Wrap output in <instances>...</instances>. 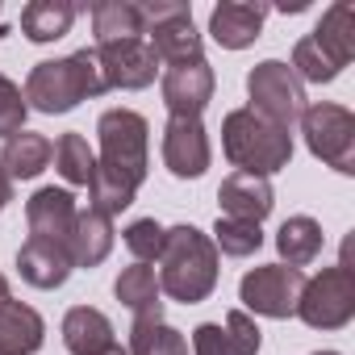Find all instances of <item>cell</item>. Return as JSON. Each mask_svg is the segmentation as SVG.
Segmentation results:
<instances>
[{
	"label": "cell",
	"instance_id": "2e32d148",
	"mask_svg": "<svg viewBox=\"0 0 355 355\" xmlns=\"http://www.w3.org/2000/svg\"><path fill=\"white\" fill-rule=\"evenodd\" d=\"M17 272L34 288H59V284H67V276L76 272V263H71L67 247L46 243V239H26V247L17 251Z\"/></svg>",
	"mask_w": 355,
	"mask_h": 355
},
{
	"label": "cell",
	"instance_id": "277c9868",
	"mask_svg": "<svg viewBox=\"0 0 355 355\" xmlns=\"http://www.w3.org/2000/svg\"><path fill=\"white\" fill-rule=\"evenodd\" d=\"M101 134V159L96 167L105 175H113L117 184H125L130 193H138V184L146 180L150 167V125L142 113L134 109H109L96 121Z\"/></svg>",
	"mask_w": 355,
	"mask_h": 355
},
{
	"label": "cell",
	"instance_id": "9a60e30c",
	"mask_svg": "<svg viewBox=\"0 0 355 355\" xmlns=\"http://www.w3.org/2000/svg\"><path fill=\"white\" fill-rule=\"evenodd\" d=\"M263 17H268V5H251V0H222V5L209 13V34L226 51H247L259 38Z\"/></svg>",
	"mask_w": 355,
	"mask_h": 355
},
{
	"label": "cell",
	"instance_id": "30bf717a",
	"mask_svg": "<svg viewBox=\"0 0 355 355\" xmlns=\"http://www.w3.org/2000/svg\"><path fill=\"white\" fill-rule=\"evenodd\" d=\"M105 88H121V92H138L146 84H155L159 76V55L150 51L146 38H125V42H109V46H92Z\"/></svg>",
	"mask_w": 355,
	"mask_h": 355
},
{
	"label": "cell",
	"instance_id": "4316f807",
	"mask_svg": "<svg viewBox=\"0 0 355 355\" xmlns=\"http://www.w3.org/2000/svg\"><path fill=\"white\" fill-rule=\"evenodd\" d=\"M55 167H59V175L67 184H80V189H88L92 184V171H96V155H92V146H88V138L84 134H63L59 142H55Z\"/></svg>",
	"mask_w": 355,
	"mask_h": 355
},
{
	"label": "cell",
	"instance_id": "8fae6325",
	"mask_svg": "<svg viewBox=\"0 0 355 355\" xmlns=\"http://www.w3.org/2000/svg\"><path fill=\"white\" fill-rule=\"evenodd\" d=\"M209 159H214V146H209V134H205L201 117H171L163 125V167L175 180H197V175H205Z\"/></svg>",
	"mask_w": 355,
	"mask_h": 355
},
{
	"label": "cell",
	"instance_id": "603a6c76",
	"mask_svg": "<svg viewBox=\"0 0 355 355\" xmlns=\"http://www.w3.org/2000/svg\"><path fill=\"white\" fill-rule=\"evenodd\" d=\"M113 293H117V301L134 313V318H163V288H159V276H155V268H146V263H130V268H121V276L113 280Z\"/></svg>",
	"mask_w": 355,
	"mask_h": 355
},
{
	"label": "cell",
	"instance_id": "7402d4cb",
	"mask_svg": "<svg viewBox=\"0 0 355 355\" xmlns=\"http://www.w3.org/2000/svg\"><path fill=\"white\" fill-rule=\"evenodd\" d=\"M76 13H80V9L71 5V0H30V5L21 9V34H26L30 42H38V46L59 42V38L71 34Z\"/></svg>",
	"mask_w": 355,
	"mask_h": 355
},
{
	"label": "cell",
	"instance_id": "d6a6232c",
	"mask_svg": "<svg viewBox=\"0 0 355 355\" xmlns=\"http://www.w3.org/2000/svg\"><path fill=\"white\" fill-rule=\"evenodd\" d=\"M193 355H234V351H230V343H226L218 322H201L193 330Z\"/></svg>",
	"mask_w": 355,
	"mask_h": 355
},
{
	"label": "cell",
	"instance_id": "8d00e7d4",
	"mask_svg": "<svg viewBox=\"0 0 355 355\" xmlns=\"http://www.w3.org/2000/svg\"><path fill=\"white\" fill-rule=\"evenodd\" d=\"M313 355H338V351H313Z\"/></svg>",
	"mask_w": 355,
	"mask_h": 355
},
{
	"label": "cell",
	"instance_id": "7a4b0ae2",
	"mask_svg": "<svg viewBox=\"0 0 355 355\" xmlns=\"http://www.w3.org/2000/svg\"><path fill=\"white\" fill-rule=\"evenodd\" d=\"M105 76L96 63V51H76L67 59H51V63H34L30 80H26V105L38 113H71L80 101L105 96Z\"/></svg>",
	"mask_w": 355,
	"mask_h": 355
},
{
	"label": "cell",
	"instance_id": "5bb4252c",
	"mask_svg": "<svg viewBox=\"0 0 355 355\" xmlns=\"http://www.w3.org/2000/svg\"><path fill=\"white\" fill-rule=\"evenodd\" d=\"M218 201H222V214H226V218L259 226V222L272 214L276 193H272V180H263V175L230 171L226 180H222V189H218Z\"/></svg>",
	"mask_w": 355,
	"mask_h": 355
},
{
	"label": "cell",
	"instance_id": "8992f818",
	"mask_svg": "<svg viewBox=\"0 0 355 355\" xmlns=\"http://www.w3.org/2000/svg\"><path fill=\"white\" fill-rule=\"evenodd\" d=\"M301 134L313 159H322L326 167L355 175V117L351 109L334 105V101H318L305 105L301 113Z\"/></svg>",
	"mask_w": 355,
	"mask_h": 355
},
{
	"label": "cell",
	"instance_id": "484cf974",
	"mask_svg": "<svg viewBox=\"0 0 355 355\" xmlns=\"http://www.w3.org/2000/svg\"><path fill=\"white\" fill-rule=\"evenodd\" d=\"M276 247H280V259H284L288 268H305V263H313V259L322 255V226H318L313 218L297 214V218H288V222L280 226Z\"/></svg>",
	"mask_w": 355,
	"mask_h": 355
},
{
	"label": "cell",
	"instance_id": "7c38bea8",
	"mask_svg": "<svg viewBox=\"0 0 355 355\" xmlns=\"http://www.w3.org/2000/svg\"><path fill=\"white\" fill-rule=\"evenodd\" d=\"M214 88H218V80H214V67L205 59L167 67L159 80V92H163V105L171 117H201L205 105L214 101Z\"/></svg>",
	"mask_w": 355,
	"mask_h": 355
},
{
	"label": "cell",
	"instance_id": "cb8c5ba5",
	"mask_svg": "<svg viewBox=\"0 0 355 355\" xmlns=\"http://www.w3.org/2000/svg\"><path fill=\"white\" fill-rule=\"evenodd\" d=\"M92 34L96 46L142 38V9L134 0H101V5H92Z\"/></svg>",
	"mask_w": 355,
	"mask_h": 355
},
{
	"label": "cell",
	"instance_id": "d6986e66",
	"mask_svg": "<svg viewBox=\"0 0 355 355\" xmlns=\"http://www.w3.org/2000/svg\"><path fill=\"white\" fill-rule=\"evenodd\" d=\"M42 338H46V322L38 309L13 297L0 305V355H34Z\"/></svg>",
	"mask_w": 355,
	"mask_h": 355
},
{
	"label": "cell",
	"instance_id": "3957f363",
	"mask_svg": "<svg viewBox=\"0 0 355 355\" xmlns=\"http://www.w3.org/2000/svg\"><path fill=\"white\" fill-rule=\"evenodd\" d=\"M222 150L234 163V171H251V175H276L288 167L293 159V134L251 109H234L222 121Z\"/></svg>",
	"mask_w": 355,
	"mask_h": 355
},
{
	"label": "cell",
	"instance_id": "e0dca14e",
	"mask_svg": "<svg viewBox=\"0 0 355 355\" xmlns=\"http://www.w3.org/2000/svg\"><path fill=\"white\" fill-rule=\"evenodd\" d=\"M67 251H71V263L76 268H96L109 259L113 251V218L101 214V209H80L76 214V226H71V239H67Z\"/></svg>",
	"mask_w": 355,
	"mask_h": 355
},
{
	"label": "cell",
	"instance_id": "4dcf8cb0",
	"mask_svg": "<svg viewBox=\"0 0 355 355\" xmlns=\"http://www.w3.org/2000/svg\"><path fill=\"white\" fill-rule=\"evenodd\" d=\"M222 334H226L234 355H259V347H263V334H259V326H255V318L247 309H230Z\"/></svg>",
	"mask_w": 355,
	"mask_h": 355
},
{
	"label": "cell",
	"instance_id": "d590c367",
	"mask_svg": "<svg viewBox=\"0 0 355 355\" xmlns=\"http://www.w3.org/2000/svg\"><path fill=\"white\" fill-rule=\"evenodd\" d=\"M101 355H125V347H121V343H113V347H105Z\"/></svg>",
	"mask_w": 355,
	"mask_h": 355
},
{
	"label": "cell",
	"instance_id": "9c48e42d",
	"mask_svg": "<svg viewBox=\"0 0 355 355\" xmlns=\"http://www.w3.org/2000/svg\"><path fill=\"white\" fill-rule=\"evenodd\" d=\"M301 288H305V272L301 268H288V263H263V268H251L243 280H239V301L243 309L259 313V318H297V301H301Z\"/></svg>",
	"mask_w": 355,
	"mask_h": 355
},
{
	"label": "cell",
	"instance_id": "4fadbf2b",
	"mask_svg": "<svg viewBox=\"0 0 355 355\" xmlns=\"http://www.w3.org/2000/svg\"><path fill=\"white\" fill-rule=\"evenodd\" d=\"M76 197L67 189H38L30 201H26V222H30V239H46V243H59L67 247L71 239V226H76Z\"/></svg>",
	"mask_w": 355,
	"mask_h": 355
},
{
	"label": "cell",
	"instance_id": "5b68a950",
	"mask_svg": "<svg viewBox=\"0 0 355 355\" xmlns=\"http://www.w3.org/2000/svg\"><path fill=\"white\" fill-rule=\"evenodd\" d=\"M142 9V38L150 42V51L159 55V63L180 67V63H197L201 55V34L193 26V9L175 5V0H155V5H138Z\"/></svg>",
	"mask_w": 355,
	"mask_h": 355
},
{
	"label": "cell",
	"instance_id": "e575fe53",
	"mask_svg": "<svg viewBox=\"0 0 355 355\" xmlns=\"http://www.w3.org/2000/svg\"><path fill=\"white\" fill-rule=\"evenodd\" d=\"M9 297H13V293H9V280H5V276H0V305H5Z\"/></svg>",
	"mask_w": 355,
	"mask_h": 355
},
{
	"label": "cell",
	"instance_id": "f1b7e54d",
	"mask_svg": "<svg viewBox=\"0 0 355 355\" xmlns=\"http://www.w3.org/2000/svg\"><path fill=\"white\" fill-rule=\"evenodd\" d=\"M293 76L301 80V84H334L338 76H343V67H334L309 38H301L297 46H293Z\"/></svg>",
	"mask_w": 355,
	"mask_h": 355
},
{
	"label": "cell",
	"instance_id": "83f0119b",
	"mask_svg": "<svg viewBox=\"0 0 355 355\" xmlns=\"http://www.w3.org/2000/svg\"><path fill=\"white\" fill-rule=\"evenodd\" d=\"M214 247L230 259H247L263 247V230L251 226V222H234V218H218L214 226Z\"/></svg>",
	"mask_w": 355,
	"mask_h": 355
},
{
	"label": "cell",
	"instance_id": "ffe728a7",
	"mask_svg": "<svg viewBox=\"0 0 355 355\" xmlns=\"http://www.w3.org/2000/svg\"><path fill=\"white\" fill-rule=\"evenodd\" d=\"M51 159H55V142L46 134H34V130H17L0 146V167H5L9 180H34V175L46 171Z\"/></svg>",
	"mask_w": 355,
	"mask_h": 355
},
{
	"label": "cell",
	"instance_id": "836d02e7",
	"mask_svg": "<svg viewBox=\"0 0 355 355\" xmlns=\"http://www.w3.org/2000/svg\"><path fill=\"white\" fill-rule=\"evenodd\" d=\"M9 201H13V180L5 175V167H0V209H5Z\"/></svg>",
	"mask_w": 355,
	"mask_h": 355
},
{
	"label": "cell",
	"instance_id": "52a82bcc",
	"mask_svg": "<svg viewBox=\"0 0 355 355\" xmlns=\"http://www.w3.org/2000/svg\"><path fill=\"white\" fill-rule=\"evenodd\" d=\"M247 96H251V105H247L251 113H259V117H268L284 130H293V121H301V113L309 105L305 84L280 59H263L247 71Z\"/></svg>",
	"mask_w": 355,
	"mask_h": 355
},
{
	"label": "cell",
	"instance_id": "f546056e",
	"mask_svg": "<svg viewBox=\"0 0 355 355\" xmlns=\"http://www.w3.org/2000/svg\"><path fill=\"white\" fill-rule=\"evenodd\" d=\"M163 239H167V230H163L155 218H138V222H130V226H125V247H130V255H134L138 263L159 259Z\"/></svg>",
	"mask_w": 355,
	"mask_h": 355
},
{
	"label": "cell",
	"instance_id": "ac0fdd59",
	"mask_svg": "<svg viewBox=\"0 0 355 355\" xmlns=\"http://www.w3.org/2000/svg\"><path fill=\"white\" fill-rule=\"evenodd\" d=\"M309 42L334 63V67H347L355 59V5L351 0H338L322 13V21L313 26Z\"/></svg>",
	"mask_w": 355,
	"mask_h": 355
},
{
	"label": "cell",
	"instance_id": "44dd1931",
	"mask_svg": "<svg viewBox=\"0 0 355 355\" xmlns=\"http://www.w3.org/2000/svg\"><path fill=\"white\" fill-rule=\"evenodd\" d=\"M113 343H117L113 338V322L101 309H92V305L67 309V318H63V347L71 355H101Z\"/></svg>",
	"mask_w": 355,
	"mask_h": 355
},
{
	"label": "cell",
	"instance_id": "1f68e13d",
	"mask_svg": "<svg viewBox=\"0 0 355 355\" xmlns=\"http://www.w3.org/2000/svg\"><path fill=\"white\" fill-rule=\"evenodd\" d=\"M26 113H30V105H26L21 88L9 76H0V138H13L17 130H26Z\"/></svg>",
	"mask_w": 355,
	"mask_h": 355
},
{
	"label": "cell",
	"instance_id": "d4e9b609",
	"mask_svg": "<svg viewBox=\"0 0 355 355\" xmlns=\"http://www.w3.org/2000/svg\"><path fill=\"white\" fill-rule=\"evenodd\" d=\"M125 355H189V338L163 318H134Z\"/></svg>",
	"mask_w": 355,
	"mask_h": 355
},
{
	"label": "cell",
	"instance_id": "ba28073f",
	"mask_svg": "<svg viewBox=\"0 0 355 355\" xmlns=\"http://www.w3.org/2000/svg\"><path fill=\"white\" fill-rule=\"evenodd\" d=\"M297 318L313 330H343L355 318V276H351V268L334 263V268H322L313 280H305L301 301H297Z\"/></svg>",
	"mask_w": 355,
	"mask_h": 355
},
{
	"label": "cell",
	"instance_id": "6da1fadb",
	"mask_svg": "<svg viewBox=\"0 0 355 355\" xmlns=\"http://www.w3.org/2000/svg\"><path fill=\"white\" fill-rule=\"evenodd\" d=\"M218 247L209 234L197 226H171L159 251V288L180 301V305H201L218 288Z\"/></svg>",
	"mask_w": 355,
	"mask_h": 355
}]
</instances>
